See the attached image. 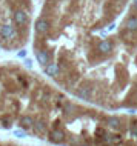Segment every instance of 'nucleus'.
I'll list each match as a JSON object with an SVG mask.
<instances>
[{
    "mask_svg": "<svg viewBox=\"0 0 137 146\" xmlns=\"http://www.w3.org/2000/svg\"><path fill=\"white\" fill-rule=\"evenodd\" d=\"M49 139L54 141V143H62L65 139V134L62 132V131H59V129H54L53 132L49 134Z\"/></svg>",
    "mask_w": 137,
    "mask_h": 146,
    "instance_id": "39448f33",
    "label": "nucleus"
},
{
    "mask_svg": "<svg viewBox=\"0 0 137 146\" xmlns=\"http://www.w3.org/2000/svg\"><path fill=\"white\" fill-rule=\"evenodd\" d=\"M0 35L6 40H11L17 35V31H15V26H13V23H3L2 28H0Z\"/></svg>",
    "mask_w": 137,
    "mask_h": 146,
    "instance_id": "f03ea898",
    "label": "nucleus"
},
{
    "mask_svg": "<svg viewBox=\"0 0 137 146\" xmlns=\"http://www.w3.org/2000/svg\"><path fill=\"white\" fill-rule=\"evenodd\" d=\"M45 72L51 77H56L59 74V66L56 65V63H48V65L45 66Z\"/></svg>",
    "mask_w": 137,
    "mask_h": 146,
    "instance_id": "423d86ee",
    "label": "nucleus"
},
{
    "mask_svg": "<svg viewBox=\"0 0 137 146\" xmlns=\"http://www.w3.org/2000/svg\"><path fill=\"white\" fill-rule=\"evenodd\" d=\"M120 118H117V117H109L108 118V125H109V128H114V129H119L120 128Z\"/></svg>",
    "mask_w": 137,
    "mask_h": 146,
    "instance_id": "9d476101",
    "label": "nucleus"
},
{
    "mask_svg": "<svg viewBox=\"0 0 137 146\" xmlns=\"http://www.w3.org/2000/svg\"><path fill=\"white\" fill-rule=\"evenodd\" d=\"M34 129H36V132L42 134V132H45L46 125L43 123V121H36V123H34Z\"/></svg>",
    "mask_w": 137,
    "mask_h": 146,
    "instance_id": "f8f14e48",
    "label": "nucleus"
},
{
    "mask_svg": "<svg viewBox=\"0 0 137 146\" xmlns=\"http://www.w3.org/2000/svg\"><path fill=\"white\" fill-rule=\"evenodd\" d=\"M125 28L128 31H137V17L136 15H132V17L128 19L126 23H125Z\"/></svg>",
    "mask_w": 137,
    "mask_h": 146,
    "instance_id": "6e6552de",
    "label": "nucleus"
},
{
    "mask_svg": "<svg viewBox=\"0 0 137 146\" xmlns=\"http://www.w3.org/2000/svg\"><path fill=\"white\" fill-rule=\"evenodd\" d=\"M17 56H19V57H26V51H20Z\"/></svg>",
    "mask_w": 137,
    "mask_h": 146,
    "instance_id": "4468645a",
    "label": "nucleus"
},
{
    "mask_svg": "<svg viewBox=\"0 0 137 146\" xmlns=\"http://www.w3.org/2000/svg\"><path fill=\"white\" fill-rule=\"evenodd\" d=\"M36 57H37V60H39V63H40V65H43V66L48 65L49 56L46 54V51H37V52H36Z\"/></svg>",
    "mask_w": 137,
    "mask_h": 146,
    "instance_id": "0eeeda50",
    "label": "nucleus"
},
{
    "mask_svg": "<svg viewBox=\"0 0 137 146\" xmlns=\"http://www.w3.org/2000/svg\"><path fill=\"white\" fill-rule=\"evenodd\" d=\"M132 132H134V135H137V128H134V131H132Z\"/></svg>",
    "mask_w": 137,
    "mask_h": 146,
    "instance_id": "f3484780",
    "label": "nucleus"
},
{
    "mask_svg": "<svg viewBox=\"0 0 137 146\" xmlns=\"http://www.w3.org/2000/svg\"><path fill=\"white\" fill-rule=\"evenodd\" d=\"M14 135L19 137V139H23V137H26V134L23 131H14Z\"/></svg>",
    "mask_w": 137,
    "mask_h": 146,
    "instance_id": "ddd939ff",
    "label": "nucleus"
},
{
    "mask_svg": "<svg viewBox=\"0 0 137 146\" xmlns=\"http://www.w3.org/2000/svg\"><path fill=\"white\" fill-rule=\"evenodd\" d=\"M97 49H99L102 54H109L112 51V43L108 42V40H102L99 45H97Z\"/></svg>",
    "mask_w": 137,
    "mask_h": 146,
    "instance_id": "20e7f679",
    "label": "nucleus"
},
{
    "mask_svg": "<svg viewBox=\"0 0 137 146\" xmlns=\"http://www.w3.org/2000/svg\"><path fill=\"white\" fill-rule=\"evenodd\" d=\"M114 28H116V25H114V23H111V26H108V29H109V31H112Z\"/></svg>",
    "mask_w": 137,
    "mask_h": 146,
    "instance_id": "2eb2a0df",
    "label": "nucleus"
},
{
    "mask_svg": "<svg viewBox=\"0 0 137 146\" xmlns=\"http://www.w3.org/2000/svg\"><path fill=\"white\" fill-rule=\"evenodd\" d=\"M77 96H79L80 98H83V100H89V98H91V89H88V88H82V89H79Z\"/></svg>",
    "mask_w": 137,
    "mask_h": 146,
    "instance_id": "1a4fd4ad",
    "label": "nucleus"
},
{
    "mask_svg": "<svg viewBox=\"0 0 137 146\" xmlns=\"http://www.w3.org/2000/svg\"><path fill=\"white\" fill-rule=\"evenodd\" d=\"M48 29H49V22L45 17H40L36 22V33L37 34H46Z\"/></svg>",
    "mask_w": 137,
    "mask_h": 146,
    "instance_id": "7ed1b4c3",
    "label": "nucleus"
},
{
    "mask_svg": "<svg viewBox=\"0 0 137 146\" xmlns=\"http://www.w3.org/2000/svg\"><path fill=\"white\" fill-rule=\"evenodd\" d=\"M22 125H23V128H31V126H34V120L31 117H22Z\"/></svg>",
    "mask_w": 137,
    "mask_h": 146,
    "instance_id": "9b49d317",
    "label": "nucleus"
},
{
    "mask_svg": "<svg viewBox=\"0 0 137 146\" xmlns=\"http://www.w3.org/2000/svg\"><path fill=\"white\" fill-rule=\"evenodd\" d=\"M28 20H29V15H28V11L26 9H19V11H15L14 15H13V22H14V25H17V26L26 25Z\"/></svg>",
    "mask_w": 137,
    "mask_h": 146,
    "instance_id": "f257e3e1",
    "label": "nucleus"
},
{
    "mask_svg": "<svg viewBox=\"0 0 137 146\" xmlns=\"http://www.w3.org/2000/svg\"><path fill=\"white\" fill-rule=\"evenodd\" d=\"M0 28H2V23H0Z\"/></svg>",
    "mask_w": 137,
    "mask_h": 146,
    "instance_id": "a211bd4d",
    "label": "nucleus"
},
{
    "mask_svg": "<svg viewBox=\"0 0 137 146\" xmlns=\"http://www.w3.org/2000/svg\"><path fill=\"white\" fill-rule=\"evenodd\" d=\"M132 5H134V8L137 9V0H134V2H132Z\"/></svg>",
    "mask_w": 137,
    "mask_h": 146,
    "instance_id": "dca6fc26",
    "label": "nucleus"
}]
</instances>
